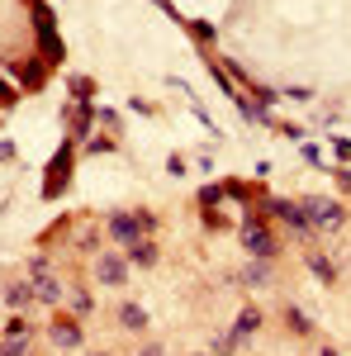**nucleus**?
Returning <instances> with one entry per match:
<instances>
[{"instance_id": "nucleus-24", "label": "nucleus", "mask_w": 351, "mask_h": 356, "mask_svg": "<svg viewBox=\"0 0 351 356\" xmlns=\"http://www.w3.org/2000/svg\"><path fill=\"white\" fill-rule=\"evenodd\" d=\"M5 105H15V86L0 81V110H5Z\"/></svg>"}, {"instance_id": "nucleus-2", "label": "nucleus", "mask_w": 351, "mask_h": 356, "mask_svg": "<svg viewBox=\"0 0 351 356\" xmlns=\"http://www.w3.org/2000/svg\"><path fill=\"white\" fill-rule=\"evenodd\" d=\"M72 162H76V143L67 138V143L57 147V157L48 162V181H43V195H48V200L67 191V176H72Z\"/></svg>"}, {"instance_id": "nucleus-27", "label": "nucleus", "mask_w": 351, "mask_h": 356, "mask_svg": "<svg viewBox=\"0 0 351 356\" xmlns=\"http://www.w3.org/2000/svg\"><path fill=\"white\" fill-rule=\"evenodd\" d=\"M337 157H342V162H351V143H337Z\"/></svg>"}, {"instance_id": "nucleus-25", "label": "nucleus", "mask_w": 351, "mask_h": 356, "mask_svg": "<svg viewBox=\"0 0 351 356\" xmlns=\"http://www.w3.org/2000/svg\"><path fill=\"white\" fill-rule=\"evenodd\" d=\"M138 356H166V352H162V342H142V352H138Z\"/></svg>"}, {"instance_id": "nucleus-26", "label": "nucleus", "mask_w": 351, "mask_h": 356, "mask_svg": "<svg viewBox=\"0 0 351 356\" xmlns=\"http://www.w3.org/2000/svg\"><path fill=\"white\" fill-rule=\"evenodd\" d=\"M337 186H342V191L351 195V171H337Z\"/></svg>"}, {"instance_id": "nucleus-13", "label": "nucleus", "mask_w": 351, "mask_h": 356, "mask_svg": "<svg viewBox=\"0 0 351 356\" xmlns=\"http://www.w3.org/2000/svg\"><path fill=\"white\" fill-rule=\"evenodd\" d=\"M33 300H38V304H57V300H62V285H57L53 275L33 280Z\"/></svg>"}, {"instance_id": "nucleus-20", "label": "nucleus", "mask_w": 351, "mask_h": 356, "mask_svg": "<svg viewBox=\"0 0 351 356\" xmlns=\"http://www.w3.org/2000/svg\"><path fill=\"white\" fill-rule=\"evenodd\" d=\"M28 275H33V280H43V275H53V266H48V257H33V261H28Z\"/></svg>"}, {"instance_id": "nucleus-5", "label": "nucleus", "mask_w": 351, "mask_h": 356, "mask_svg": "<svg viewBox=\"0 0 351 356\" xmlns=\"http://www.w3.org/2000/svg\"><path fill=\"white\" fill-rule=\"evenodd\" d=\"M95 280H100V285H124V280H129V257L100 252V257H95Z\"/></svg>"}, {"instance_id": "nucleus-17", "label": "nucleus", "mask_w": 351, "mask_h": 356, "mask_svg": "<svg viewBox=\"0 0 351 356\" xmlns=\"http://www.w3.org/2000/svg\"><path fill=\"white\" fill-rule=\"evenodd\" d=\"M0 356H28V337H5L0 342Z\"/></svg>"}, {"instance_id": "nucleus-8", "label": "nucleus", "mask_w": 351, "mask_h": 356, "mask_svg": "<svg viewBox=\"0 0 351 356\" xmlns=\"http://www.w3.org/2000/svg\"><path fill=\"white\" fill-rule=\"evenodd\" d=\"M261 328V309H243V314H238V323H233V337H238V342H247V337H252V332Z\"/></svg>"}, {"instance_id": "nucleus-30", "label": "nucleus", "mask_w": 351, "mask_h": 356, "mask_svg": "<svg viewBox=\"0 0 351 356\" xmlns=\"http://www.w3.org/2000/svg\"><path fill=\"white\" fill-rule=\"evenodd\" d=\"M85 356H109V352H85Z\"/></svg>"}, {"instance_id": "nucleus-6", "label": "nucleus", "mask_w": 351, "mask_h": 356, "mask_svg": "<svg viewBox=\"0 0 351 356\" xmlns=\"http://www.w3.org/2000/svg\"><path fill=\"white\" fill-rule=\"evenodd\" d=\"M109 238H114V243H124V247H133V243H142V219H138V214H124V209H119V214H109Z\"/></svg>"}, {"instance_id": "nucleus-29", "label": "nucleus", "mask_w": 351, "mask_h": 356, "mask_svg": "<svg viewBox=\"0 0 351 356\" xmlns=\"http://www.w3.org/2000/svg\"><path fill=\"white\" fill-rule=\"evenodd\" d=\"M318 356H342V352H337V347H318Z\"/></svg>"}, {"instance_id": "nucleus-22", "label": "nucleus", "mask_w": 351, "mask_h": 356, "mask_svg": "<svg viewBox=\"0 0 351 356\" xmlns=\"http://www.w3.org/2000/svg\"><path fill=\"white\" fill-rule=\"evenodd\" d=\"M85 147H90V152H114V138H90Z\"/></svg>"}, {"instance_id": "nucleus-3", "label": "nucleus", "mask_w": 351, "mask_h": 356, "mask_svg": "<svg viewBox=\"0 0 351 356\" xmlns=\"http://www.w3.org/2000/svg\"><path fill=\"white\" fill-rule=\"evenodd\" d=\"M266 209H270V219H280L285 228H295V233H309V228H313L309 209H304V200H270Z\"/></svg>"}, {"instance_id": "nucleus-12", "label": "nucleus", "mask_w": 351, "mask_h": 356, "mask_svg": "<svg viewBox=\"0 0 351 356\" xmlns=\"http://www.w3.org/2000/svg\"><path fill=\"white\" fill-rule=\"evenodd\" d=\"M238 280H243V285H270V261H252V266H243Z\"/></svg>"}, {"instance_id": "nucleus-15", "label": "nucleus", "mask_w": 351, "mask_h": 356, "mask_svg": "<svg viewBox=\"0 0 351 356\" xmlns=\"http://www.w3.org/2000/svg\"><path fill=\"white\" fill-rule=\"evenodd\" d=\"M309 271L318 275V280H323V285H332V280H337V266H332V261H327L323 252H309Z\"/></svg>"}, {"instance_id": "nucleus-11", "label": "nucleus", "mask_w": 351, "mask_h": 356, "mask_svg": "<svg viewBox=\"0 0 351 356\" xmlns=\"http://www.w3.org/2000/svg\"><path fill=\"white\" fill-rule=\"evenodd\" d=\"M90 119H95V105H76V114H72V143H81L90 134Z\"/></svg>"}, {"instance_id": "nucleus-19", "label": "nucleus", "mask_w": 351, "mask_h": 356, "mask_svg": "<svg viewBox=\"0 0 351 356\" xmlns=\"http://www.w3.org/2000/svg\"><path fill=\"white\" fill-rule=\"evenodd\" d=\"M223 195H228L223 186H204V191H199V204H209V209H214V204L223 200Z\"/></svg>"}, {"instance_id": "nucleus-31", "label": "nucleus", "mask_w": 351, "mask_h": 356, "mask_svg": "<svg viewBox=\"0 0 351 356\" xmlns=\"http://www.w3.org/2000/svg\"><path fill=\"white\" fill-rule=\"evenodd\" d=\"M199 356H204V352H199Z\"/></svg>"}, {"instance_id": "nucleus-10", "label": "nucleus", "mask_w": 351, "mask_h": 356, "mask_svg": "<svg viewBox=\"0 0 351 356\" xmlns=\"http://www.w3.org/2000/svg\"><path fill=\"white\" fill-rule=\"evenodd\" d=\"M53 347L76 352V347H81V328H76V323H57V328H53Z\"/></svg>"}, {"instance_id": "nucleus-1", "label": "nucleus", "mask_w": 351, "mask_h": 356, "mask_svg": "<svg viewBox=\"0 0 351 356\" xmlns=\"http://www.w3.org/2000/svg\"><path fill=\"white\" fill-rule=\"evenodd\" d=\"M238 243H243L256 261H275V257H280V247H275V238L266 233V219H261V214H247V219H243Z\"/></svg>"}, {"instance_id": "nucleus-23", "label": "nucleus", "mask_w": 351, "mask_h": 356, "mask_svg": "<svg viewBox=\"0 0 351 356\" xmlns=\"http://www.w3.org/2000/svg\"><path fill=\"white\" fill-rule=\"evenodd\" d=\"M138 219H142V233H152V228L162 223V219H157V214H152V209H138Z\"/></svg>"}, {"instance_id": "nucleus-16", "label": "nucleus", "mask_w": 351, "mask_h": 356, "mask_svg": "<svg viewBox=\"0 0 351 356\" xmlns=\"http://www.w3.org/2000/svg\"><path fill=\"white\" fill-rule=\"evenodd\" d=\"M15 72H19V76H24L28 86H38V81H43V62H38V57H33V62H19Z\"/></svg>"}, {"instance_id": "nucleus-28", "label": "nucleus", "mask_w": 351, "mask_h": 356, "mask_svg": "<svg viewBox=\"0 0 351 356\" xmlns=\"http://www.w3.org/2000/svg\"><path fill=\"white\" fill-rule=\"evenodd\" d=\"M5 157H15V147H10V143H0V162H5Z\"/></svg>"}, {"instance_id": "nucleus-14", "label": "nucleus", "mask_w": 351, "mask_h": 356, "mask_svg": "<svg viewBox=\"0 0 351 356\" xmlns=\"http://www.w3.org/2000/svg\"><path fill=\"white\" fill-rule=\"evenodd\" d=\"M129 266H157V243H133L129 247Z\"/></svg>"}, {"instance_id": "nucleus-9", "label": "nucleus", "mask_w": 351, "mask_h": 356, "mask_svg": "<svg viewBox=\"0 0 351 356\" xmlns=\"http://www.w3.org/2000/svg\"><path fill=\"white\" fill-rule=\"evenodd\" d=\"M0 300H5V309H24V304L33 300V285H28V280H15V285H5Z\"/></svg>"}, {"instance_id": "nucleus-7", "label": "nucleus", "mask_w": 351, "mask_h": 356, "mask_svg": "<svg viewBox=\"0 0 351 356\" xmlns=\"http://www.w3.org/2000/svg\"><path fill=\"white\" fill-rule=\"evenodd\" d=\"M119 323H124L129 332H147V309L133 304V300H124L119 304Z\"/></svg>"}, {"instance_id": "nucleus-21", "label": "nucleus", "mask_w": 351, "mask_h": 356, "mask_svg": "<svg viewBox=\"0 0 351 356\" xmlns=\"http://www.w3.org/2000/svg\"><path fill=\"white\" fill-rule=\"evenodd\" d=\"M72 309H76V314H90V309H95V300H90L85 290H76V295H72Z\"/></svg>"}, {"instance_id": "nucleus-18", "label": "nucleus", "mask_w": 351, "mask_h": 356, "mask_svg": "<svg viewBox=\"0 0 351 356\" xmlns=\"http://www.w3.org/2000/svg\"><path fill=\"white\" fill-rule=\"evenodd\" d=\"M285 318H290V328H295L299 337H309V332H313V323H309V318H304V314H299V309H290V314H285Z\"/></svg>"}, {"instance_id": "nucleus-4", "label": "nucleus", "mask_w": 351, "mask_h": 356, "mask_svg": "<svg viewBox=\"0 0 351 356\" xmlns=\"http://www.w3.org/2000/svg\"><path fill=\"white\" fill-rule=\"evenodd\" d=\"M304 209H309V219H313V228H342V204L337 200H327V195H309L304 200Z\"/></svg>"}]
</instances>
